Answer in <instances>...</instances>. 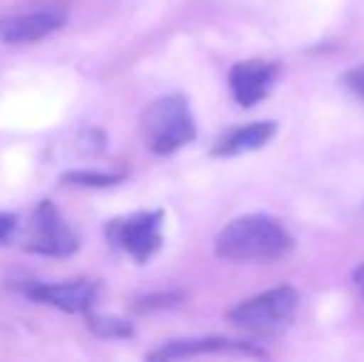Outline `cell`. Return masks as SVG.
Instances as JSON below:
<instances>
[{
  "mask_svg": "<svg viewBox=\"0 0 364 362\" xmlns=\"http://www.w3.org/2000/svg\"><path fill=\"white\" fill-rule=\"evenodd\" d=\"M290 251L292 236L288 228L265 213L233 218L216 236V256L225 261H275Z\"/></svg>",
  "mask_w": 364,
  "mask_h": 362,
  "instance_id": "6da1fadb",
  "label": "cell"
},
{
  "mask_svg": "<svg viewBox=\"0 0 364 362\" xmlns=\"http://www.w3.org/2000/svg\"><path fill=\"white\" fill-rule=\"evenodd\" d=\"M141 134L154 154H173L196 139V122L186 97L166 95L151 102L141 115Z\"/></svg>",
  "mask_w": 364,
  "mask_h": 362,
  "instance_id": "7a4b0ae2",
  "label": "cell"
},
{
  "mask_svg": "<svg viewBox=\"0 0 364 362\" xmlns=\"http://www.w3.org/2000/svg\"><path fill=\"white\" fill-rule=\"evenodd\" d=\"M297 305H300L297 290L292 285H278L238 303L233 310H228V320L255 335H278L290 328Z\"/></svg>",
  "mask_w": 364,
  "mask_h": 362,
  "instance_id": "3957f363",
  "label": "cell"
},
{
  "mask_svg": "<svg viewBox=\"0 0 364 362\" xmlns=\"http://www.w3.org/2000/svg\"><path fill=\"white\" fill-rule=\"evenodd\" d=\"M70 18V10L58 0H28L0 15V40L5 45L40 43L58 33Z\"/></svg>",
  "mask_w": 364,
  "mask_h": 362,
  "instance_id": "277c9868",
  "label": "cell"
},
{
  "mask_svg": "<svg viewBox=\"0 0 364 362\" xmlns=\"http://www.w3.org/2000/svg\"><path fill=\"white\" fill-rule=\"evenodd\" d=\"M164 211H136L129 216L112 218L105 226V236L112 248H119L136 263H146L154 253H159L164 243Z\"/></svg>",
  "mask_w": 364,
  "mask_h": 362,
  "instance_id": "5b68a950",
  "label": "cell"
},
{
  "mask_svg": "<svg viewBox=\"0 0 364 362\" xmlns=\"http://www.w3.org/2000/svg\"><path fill=\"white\" fill-rule=\"evenodd\" d=\"M80 248V236L73 231L53 201H40L30 216L25 251L50 258H68Z\"/></svg>",
  "mask_w": 364,
  "mask_h": 362,
  "instance_id": "8992f818",
  "label": "cell"
},
{
  "mask_svg": "<svg viewBox=\"0 0 364 362\" xmlns=\"http://www.w3.org/2000/svg\"><path fill=\"white\" fill-rule=\"evenodd\" d=\"M20 293L28 295L30 300L43 305H53L65 313H90L95 308V303L100 300L102 283L90 278H77V280H65V283H30L20 285Z\"/></svg>",
  "mask_w": 364,
  "mask_h": 362,
  "instance_id": "52a82bcc",
  "label": "cell"
},
{
  "mask_svg": "<svg viewBox=\"0 0 364 362\" xmlns=\"http://www.w3.org/2000/svg\"><path fill=\"white\" fill-rule=\"evenodd\" d=\"M278 65L268 60H245L235 63L228 73L230 95L240 107H255L270 95L278 80Z\"/></svg>",
  "mask_w": 364,
  "mask_h": 362,
  "instance_id": "ba28073f",
  "label": "cell"
},
{
  "mask_svg": "<svg viewBox=\"0 0 364 362\" xmlns=\"http://www.w3.org/2000/svg\"><path fill=\"white\" fill-rule=\"evenodd\" d=\"M208 353H238V355H253V358H265V350H255L245 343H233L225 338H186V340H171L161 345L159 350H151L146 355L149 360H181V358H196V355Z\"/></svg>",
  "mask_w": 364,
  "mask_h": 362,
  "instance_id": "9c48e42d",
  "label": "cell"
},
{
  "mask_svg": "<svg viewBox=\"0 0 364 362\" xmlns=\"http://www.w3.org/2000/svg\"><path fill=\"white\" fill-rule=\"evenodd\" d=\"M278 132L275 122H250L245 127H235L228 134L218 139V144L211 149L213 156H240L265 147Z\"/></svg>",
  "mask_w": 364,
  "mask_h": 362,
  "instance_id": "30bf717a",
  "label": "cell"
},
{
  "mask_svg": "<svg viewBox=\"0 0 364 362\" xmlns=\"http://www.w3.org/2000/svg\"><path fill=\"white\" fill-rule=\"evenodd\" d=\"M87 328L100 338H132L134 328L132 323L122 318H112V315H100V313H87Z\"/></svg>",
  "mask_w": 364,
  "mask_h": 362,
  "instance_id": "8fae6325",
  "label": "cell"
},
{
  "mask_svg": "<svg viewBox=\"0 0 364 362\" xmlns=\"http://www.w3.org/2000/svg\"><path fill=\"white\" fill-rule=\"evenodd\" d=\"M124 171H92V169H77L63 174L65 183H77V186H114L124 179Z\"/></svg>",
  "mask_w": 364,
  "mask_h": 362,
  "instance_id": "7c38bea8",
  "label": "cell"
},
{
  "mask_svg": "<svg viewBox=\"0 0 364 362\" xmlns=\"http://www.w3.org/2000/svg\"><path fill=\"white\" fill-rule=\"evenodd\" d=\"M342 82H345V87L352 92V95L357 97V100L364 105V65H357V68H352L350 73L342 78Z\"/></svg>",
  "mask_w": 364,
  "mask_h": 362,
  "instance_id": "4fadbf2b",
  "label": "cell"
},
{
  "mask_svg": "<svg viewBox=\"0 0 364 362\" xmlns=\"http://www.w3.org/2000/svg\"><path fill=\"white\" fill-rule=\"evenodd\" d=\"M15 228H18V218H15L13 213H0V246H3L5 241H10Z\"/></svg>",
  "mask_w": 364,
  "mask_h": 362,
  "instance_id": "5bb4252c",
  "label": "cell"
},
{
  "mask_svg": "<svg viewBox=\"0 0 364 362\" xmlns=\"http://www.w3.org/2000/svg\"><path fill=\"white\" fill-rule=\"evenodd\" d=\"M355 280H357V288H360V293H362V298H364V266H362V268H357Z\"/></svg>",
  "mask_w": 364,
  "mask_h": 362,
  "instance_id": "9a60e30c",
  "label": "cell"
}]
</instances>
